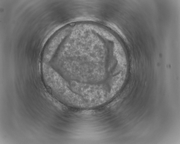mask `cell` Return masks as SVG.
<instances>
[{
    "label": "cell",
    "instance_id": "2",
    "mask_svg": "<svg viewBox=\"0 0 180 144\" xmlns=\"http://www.w3.org/2000/svg\"><path fill=\"white\" fill-rule=\"evenodd\" d=\"M71 88L75 93L81 96L89 107L96 106L105 101L107 94L103 86L71 81Z\"/></svg>",
    "mask_w": 180,
    "mask_h": 144
},
{
    "label": "cell",
    "instance_id": "1",
    "mask_svg": "<svg viewBox=\"0 0 180 144\" xmlns=\"http://www.w3.org/2000/svg\"><path fill=\"white\" fill-rule=\"evenodd\" d=\"M42 73L45 81L53 93L59 99L71 106L88 107L87 102L71 89L65 79L50 66L44 64Z\"/></svg>",
    "mask_w": 180,
    "mask_h": 144
}]
</instances>
